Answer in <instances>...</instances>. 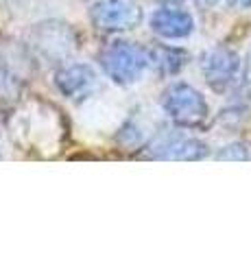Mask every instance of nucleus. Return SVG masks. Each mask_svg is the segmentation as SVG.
<instances>
[{
  "instance_id": "f257e3e1",
  "label": "nucleus",
  "mask_w": 251,
  "mask_h": 262,
  "mask_svg": "<svg viewBox=\"0 0 251 262\" xmlns=\"http://www.w3.org/2000/svg\"><path fill=\"white\" fill-rule=\"evenodd\" d=\"M29 53L44 63H63L77 53V33L68 22L44 20L24 35Z\"/></svg>"
},
{
  "instance_id": "f03ea898",
  "label": "nucleus",
  "mask_w": 251,
  "mask_h": 262,
  "mask_svg": "<svg viewBox=\"0 0 251 262\" xmlns=\"http://www.w3.org/2000/svg\"><path fill=\"white\" fill-rule=\"evenodd\" d=\"M101 68L114 83L131 85L144 77V72L151 68V51L138 46L133 42L116 39L109 42L99 55Z\"/></svg>"
},
{
  "instance_id": "7ed1b4c3",
  "label": "nucleus",
  "mask_w": 251,
  "mask_h": 262,
  "mask_svg": "<svg viewBox=\"0 0 251 262\" xmlns=\"http://www.w3.org/2000/svg\"><path fill=\"white\" fill-rule=\"evenodd\" d=\"M162 107L177 127L184 129H199L210 118V107L203 94L188 83H175L168 88L162 96Z\"/></svg>"
},
{
  "instance_id": "20e7f679",
  "label": "nucleus",
  "mask_w": 251,
  "mask_h": 262,
  "mask_svg": "<svg viewBox=\"0 0 251 262\" xmlns=\"http://www.w3.org/2000/svg\"><path fill=\"white\" fill-rule=\"evenodd\" d=\"M147 155L151 160L166 162H197L208 155V144L199 138L177 129H166L153 138L147 146Z\"/></svg>"
},
{
  "instance_id": "39448f33",
  "label": "nucleus",
  "mask_w": 251,
  "mask_h": 262,
  "mask_svg": "<svg viewBox=\"0 0 251 262\" xmlns=\"http://www.w3.org/2000/svg\"><path fill=\"white\" fill-rule=\"evenodd\" d=\"M90 20L99 31H131L142 22V7L138 0H96L90 7Z\"/></svg>"
},
{
  "instance_id": "423d86ee",
  "label": "nucleus",
  "mask_w": 251,
  "mask_h": 262,
  "mask_svg": "<svg viewBox=\"0 0 251 262\" xmlns=\"http://www.w3.org/2000/svg\"><path fill=\"white\" fill-rule=\"evenodd\" d=\"M201 72L216 92H227L240 77V57L227 46H214L201 57Z\"/></svg>"
},
{
  "instance_id": "0eeeda50",
  "label": "nucleus",
  "mask_w": 251,
  "mask_h": 262,
  "mask_svg": "<svg viewBox=\"0 0 251 262\" xmlns=\"http://www.w3.org/2000/svg\"><path fill=\"white\" fill-rule=\"evenodd\" d=\"M55 85L66 98L81 103L99 90V75L87 63H68L57 70Z\"/></svg>"
},
{
  "instance_id": "6e6552de",
  "label": "nucleus",
  "mask_w": 251,
  "mask_h": 262,
  "mask_svg": "<svg viewBox=\"0 0 251 262\" xmlns=\"http://www.w3.org/2000/svg\"><path fill=\"white\" fill-rule=\"evenodd\" d=\"M151 31L164 39H184L194 31V20L188 11L168 5L151 15Z\"/></svg>"
},
{
  "instance_id": "1a4fd4ad",
  "label": "nucleus",
  "mask_w": 251,
  "mask_h": 262,
  "mask_svg": "<svg viewBox=\"0 0 251 262\" xmlns=\"http://www.w3.org/2000/svg\"><path fill=\"white\" fill-rule=\"evenodd\" d=\"M186 63V53L177 48H155L151 51V68H157L159 75H175Z\"/></svg>"
},
{
  "instance_id": "9d476101",
  "label": "nucleus",
  "mask_w": 251,
  "mask_h": 262,
  "mask_svg": "<svg viewBox=\"0 0 251 262\" xmlns=\"http://www.w3.org/2000/svg\"><path fill=\"white\" fill-rule=\"evenodd\" d=\"M20 90H22V81L18 72L0 55V105L15 101V96H20Z\"/></svg>"
},
{
  "instance_id": "9b49d317",
  "label": "nucleus",
  "mask_w": 251,
  "mask_h": 262,
  "mask_svg": "<svg viewBox=\"0 0 251 262\" xmlns=\"http://www.w3.org/2000/svg\"><path fill=\"white\" fill-rule=\"evenodd\" d=\"M216 160H223V162H245V160H249V151H247L245 144L234 142V144L223 146V149L216 153Z\"/></svg>"
},
{
  "instance_id": "f8f14e48",
  "label": "nucleus",
  "mask_w": 251,
  "mask_h": 262,
  "mask_svg": "<svg viewBox=\"0 0 251 262\" xmlns=\"http://www.w3.org/2000/svg\"><path fill=\"white\" fill-rule=\"evenodd\" d=\"M242 79H245V83L251 88V51L247 55V61H245V70H242Z\"/></svg>"
},
{
  "instance_id": "ddd939ff",
  "label": "nucleus",
  "mask_w": 251,
  "mask_h": 262,
  "mask_svg": "<svg viewBox=\"0 0 251 262\" xmlns=\"http://www.w3.org/2000/svg\"><path fill=\"white\" fill-rule=\"evenodd\" d=\"M225 5L234 7V9H247L251 7V0H225Z\"/></svg>"
},
{
  "instance_id": "4468645a",
  "label": "nucleus",
  "mask_w": 251,
  "mask_h": 262,
  "mask_svg": "<svg viewBox=\"0 0 251 262\" xmlns=\"http://www.w3.org/2000/svg\"><path fill=\"white\" fill-rule=\"evenodd\" d=\"M194 3H197L199 7H212V5L216 3V0H194Z\"/></svg>"
},
{
  "instance_id": "2eb2a0df",
  "label": "nucleus",
  "mask_w": 251,
  "mask_h": 262,
  "mask_svg": "<svg viewBox=\"0 0 251 262\" xmlns=\"http://www.w3.org/2000/svg\"><path fill=\"white\" fill-rule=\"evenodd\" d=\"M157 3H162V5H179V3H184V0H157Z\"/></svg>"
}]
</instances>
